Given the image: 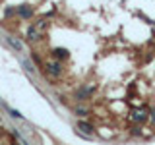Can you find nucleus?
Masks as SVG:
<instances>
[{"label": "nucleus", "instance_id": "1", "mask_svg": "<svg viewBox=\"0 0 155 145\" xmlns=\"http://www.w3.org/2000/svg\"><path fill=\"white\" fill-rule=\"evenodd\" d=\"M78 128H80L84 134H87V135H91V134H93V130H95L93 126H91V124H87V122H80V126H78Z\"/></svg>", "mask_w": 155, "mask_h": 145}]
</instances>
